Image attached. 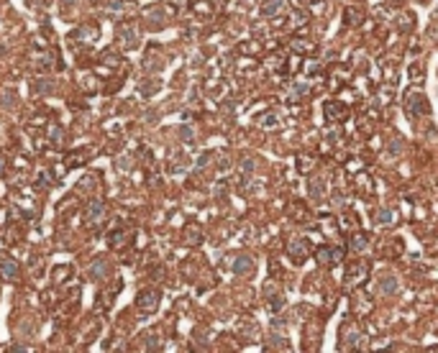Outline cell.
Returning a JSON list of instances; mask_svg holds the SVG:
<instances>
[{"instance_id": "16", "label": "cell", "mask_w": 438, "mask_h": 353, "mask_svg": "<svg viewBox=\"0 0 438 353\" xmlns=\"http://www.w3.org/2000/svg\"><path fill=\"white\" fill-rule=\"evenodd\" d=\"M3 105L6 108H13V90H6L3 92Z\"/></svg>"}, {"instance_id": "8", "label": "cell", "mask_w": 438, "mask_h": 353, "mask_svg": "<svg viewBox=\"0 0 438 353\" xmlns=\"http://www.w3.org/2000/svg\"><path fill=\"white\" fill-rule=\"evenodd\" d=\"M282 3H284V0H264V3H261V16H274L279 8H282Z\"/></svg>"}, {"instance_id": "5", "label": "cell", "mask_w": 438, "mask_h": 353, "mask_svg": "<svg viewBox=\"0 0 438 353\" xmlns=\"http://www.w3.org/2000/svg\"><path fill=\"white\" fill-rule=\"evenodd\" d=\"M233 272H236V274H251V272H254L251 256H238V258L233 261Z\"/></svg>"}, {"instance_id": "1", "label": "cell", "mask_w": 438, "mask_h": 353, "mask_svg": "<svg viewBox=\"0 0 438 353\" xmlns=\"http://www.w3.org/2000/svg\"><path fill=\"white\" fill-rule=\"evenodd\" d=\"M159 302H162V292L159 290H144L136 297V310L144 312V315H151V312L159 310Z\"/></svg>"}, {"instance_id": "3", "label": "cell", "mask_w": 438, "mask_h": 353, "mask_svg": "<svg viewBox=\"0 0 438 353\" xmlns=\"http://www.w3.org/2000/svg\"><path fill=\"white\" fill-rule=\"evenodd\" d=\"M118 44L128 52V49H136L139 46V38H136V31L131 28V26H121L118 28Z\"/></svg>"}, {"instance_id": "10", "label": "cell", "mask_w": 438, "mask_h": 353, "mask_svg": "<svg viewBox=\"0 0 438 353\" xmlns=\"http://www.w3.org/2000/svg\"><path fill=\"white\" fill-rule=\"evenodd\" d=\"M34 90H36L39 95H52L54 84H52L49 80H36V82H34Z\"/></svg>"}, {"instance_id": "6", "label": "cell", "mask_w": 438, "mask_h": 353, "mask_svg": "<svg viewBox=\"0 0 438 353\" xmlns=\"http://www.w3.org/2000/svg\"><path fill=\"white\" fill-rule=\"evenodd\" d=\"M395 292H397V282L392 276H387L377 284V294H395Z\"/></svg>"}, {"instance_id": "14", "label": "cell", "mask_w": 438, "mask_h": 353, "mask_svg": "<svg viewBox=\"0 0 438 353\" xmlns=\"http://www.w3.org/2000/svg\"><path fill=\"white\" fill-rule=\"evenodd\" d=\"M377 223H382V226H387V223H392V210H379L377 212Z\"/></svg>"}, {"instance_id": "15", "label": "cell", "mask_w": 438, "mask_h": 353, "mask_svg": "<svg viewBox=\"0 0 438 353\" xmlns=\"http://www.w3.org/2000/svg\"><path fill=\"white\" fill-rule=\"evenodd\" d=\"M39 180H41V184H44V187H52V182H54V180H52V172H49V169H41Z\"/></svg>"}, {"instance_id": "12", "label": "cell", "mask_w": 438, "mask_h": 353, "mask_svg": "<svg viewBox=\"0 0 438 353\" xmlns=\"http://www.w3.org/2000/svg\"><path fill=\"white\" fill-rule=\"evenodd\" d=\"M351 248H354V251L366 248V236H364V233H356V236L351 238Z\"/></svg>"}, {"instance_id": "18", "label": "cell", "mask_w": 438, "mask_h": 353, "mask_svg": "<svg viewBox=\"0 0 438 353\" xmlns=\"http://www.w3.org/2000/svg\"><path fill=\"white\" fill-rule=\"evenodd\" d=\"M67 274H70V266H64V269H57V272H54L57 279H59V276H67Z\"/></svg>"}, {"instance_id": "20", "label": "cell", "mask_w": 438, "mask_h": 353, "mask_svg": "<svg viewBox=\"0 0 438 353\" xmlns=\"http://www.w3.org/2000/svg\"><path fill=\"white\" fill-rule=\"evenodd\" d=\"M6 169V159H3V154H0V172Z\"/></svg>"}, {"instance_id": "17", "label": "cell", "mask_w": 438, "mask_h": 353, "mask_svg": "<svg viewBox=\"0 0 438 353\" xmlns=\"http://www.w3.org/2000/svg\"><path fill=\"white\" fill-rule=\"evenodd\" d=\"M103 56H105V64H111V67H116V64H118V59H116V54H113V52H105Z\"/></svg>"}, {"instance_id": "13", "label": "cell", "mask_w": 438, "mask_h": 353, "mask_svg": "<svg viewBox=\"0 0 438 353\" xmlns=\"http://www.w3.org/2000/svg\"><path fill=\"white\" fill-rule=\"evenodd\" d=\"M49 138H52L54 144H59V141H64V130H62L59 126H52V128H49Z\"/></svg>"}, {"instance_id": "7", "label": "cell", "mask_w": 438, "mask_h": 353, "mask_svg": "<svg viewBox=\"0 0 438 353\" xmlns=\"http://www.w3.org/2000/svg\"><path fill=\"white\" fill-rule=\"evenodd\" d=\"M287 254H290V256L302 258L305 254H308V246H305V240H302V238H300V240H292V244L287 246Z\"/></svg>"}, {"instance_id": "9", "label": "cell", "mask_w": 438, "mask_h": 353, "mask_svg": "<svg viewBox=\"0 0 438 353\" xmlns=\"http://www.w3.org/2000/svg\"><path fill=\"white\" fill-rule=\"evenodd\" d=\"M105 274H108V264H105V261H103V258H98V261H95V264H93V266H90V276H93V279H98V282H100V279H103V276H105Z\"/></svg>"}, {"instance_id": "4", "label": "cell", "mask_w": 438, "mask_h": 353, "mask_svg": "<svg viewBox=\"0 0 438 353\" xmlns=\"http://www.w3.org/2000/svg\"><path fill=\"white\" fill-rule=\"evenodd\" d=\"M0 274H3V279L13 282L18 276V264L13 258H3V261H0Z\"/></svg>"}, {"instance_id": "11", "label": "cell", "mask_w": 438, "mask_h": 353, "mask_svg": "<svg viewBox=\"0 0 438 353\" xmlns=\"http://www.w3.org/2000/svg\"><path fill=\"white\" fill-rule=\"evenodd\" d=\"M185 238H187V244L198 246V244H200V228H195V226H187V228H185Z\"/></svg>"}, {"instance_id": "19", "label": "cell", "mask_w": 438, "mask_h": 353, "mask_svg": "<svg viewBox=\"0 0 438 353\" xmlns=\"http://www.w3.org/2000/svg\"><path fill=\"white\" fill-rule=\"evenodd\" d=\"M182 136H185V141H192V128H182Z\"/></svg>"}, {"instance_id": "2", "label": "cell", "mask_w": 438, "mask_h": 353, "mask_svg": "<svg viewBox=\"0 0 438 353\" xmlns=\"http://www.w3.org/2000/svg\"><path fill=\"white\" fill-rule=\"evenodd\" d=\"M105 215V202L103 200H90L85 205V220H87V226H98L100 220Z\"/></svg>"}]
</instances>
